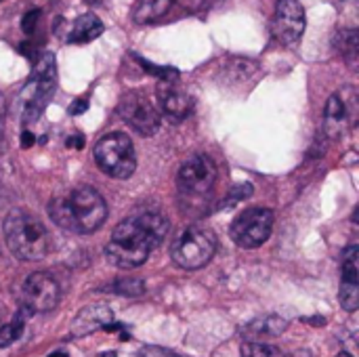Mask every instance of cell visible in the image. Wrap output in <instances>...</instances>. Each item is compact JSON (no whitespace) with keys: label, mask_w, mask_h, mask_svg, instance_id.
<instances>
[{"label":"cell","mask_w":359,"mask_h":357,"mask_svg":"<svg viewBox=\"0 0 359 357\" xmlns=\"http://www.w3.org/2000/svg\"><path fill=\"white\" fill-rule=\"evenodd\" d=\"M168 229V221L158 213H143L139 217L124 219L111 231L105 255L109 263L120 269L141 267L147 261L149 252L164 242Z\"/></svg>","instance_id":"6da1fadb"},{"label":"cell","mask_w":359,"mask_h":357,"mask_svg":"<svg viewBox=\"0 0 359 357\" xmlns=\"http://www.w3.org/2000/svg\"><path fill=\"white\" fill-rule=\"evenodd\" d=\"M48 215L59 227L72 234L86 236L97 231L105 223L107 204L97 189L82 185L67 191L65 196L55 198L48 206Z\"/></svg>","instance_id":"7a4b0ae2"},{"label":"cell","mask_w":359,"mask_h":357,"mask_svg":"<svg viewBox=\"0 0 359 357\" xmlns=\"http://www.w3.org/2000/svg\"><path fill=\"white\" fill-rule=\"evenodd\" d=\"M8 250L21 261H40L48 252V234L44 225L27 210L15 208L2 223Z\"/></svg>","instance_id":"3957f363"},{"label":"cell","mask_w":359,"mask_h":357,"mask_svg":"<svg viewBox=\"0 0 359 357\" xmlns=\"http://www.w3.org/2000/svg\"><path fill=\"white\" fill-rule=\"evenodd\" d=\"M55 86H57V63H55V55L46 50L34 59L32 76L21 90L23 118L27 122H34L42 114L44 105L53 97Z\"/></svg>","instance_id":"277c9868"},{"label":"cell","mask_w":359,"mask_h":357,"mask_svg":"<svg viewBox=\"0 0 359 357\" xmlns=\"http://www.w3.org/2000/svg\"><path fill=\"white\" fill-rule=\"evenodd\" d=\"M97 166L111 179H128L137 168L135 145L124 133H109L101 137L93 149Z\"/></svg>","instance_id":"5b68a950"},{"label":"cell","mask_w":359,"mask_h":357,"mask_svg":"<svg viewBox=\"0 0 359 357\" xmlns=\"http://www.w3.org/2000/svg\"><path fill=\"white\" fill-rule=\"evenodd\" d=\"M215 250H217V240L208 229L187 227L175 240L170 248V257L175 265H179L181 269L194 271L208 265L210 259L215 257Z\"/></svg>","instance_id":"8992f818"},{"label":"cell","mask_w":359,"mask_h":357,"mask_svg":"<svg viewBox=\"0 0 359 357\" xmlns=\"http://www.w3.org/2000/svg\"><path fill=\"white\" fill-rule=\"evenodd\" d=\"M273 229V213L269 208H248L231 223V240L242 248L263 246Z\"/></svg>","instance_id":"52a82bcc"},{"label":"cell","mask_w":359,"mask_h":357,"mask_svg":"<svg viewBox=\"0 0 359 357\" xmlns=\"http://www.w3.org/2000/svg\"><path fill=\"white\" fill-rule=\"evenodd\" d=\"M59 284L46 271H36L27 276L21 286V307L25 309V314H46L59 305Z\"/></svg>","instance_id":"ba28073f"},{"label":"cell","mask_w":359,"mask_h":357,"mask_svg":"<svg viewBox=\"0 0 359 357\" xmlns=\"http://www.w3.org/2000/svg\"><path fill=\"white\" fill-rule=\"evenodd\" d=\"M122 120L143 137H151L160 128V112L143 93H126L118 105Z\"/></svg>","instance_id":"9c48e42d"},{"label":"cell","mask_w":359,"mask_h":357,"mask_svg":"<svg viewBox=\"0 0 359 357\" xmlns=\"http://www.w3.org/2000/svg\"><path fill=\"white\" fill-rule=\"evenodd\" d=\"M355 118H358V95L355 88L347 86L328 99L324 109V130L328 137L337 139L355 124Z\"/></svg>","instance_id":"30bf717a"},{"label":"cell","mask_w":359,"mask_h":357,"mask_svg":"<svg viewBox=\"0 0 359 357\" xmlns=\"http://www.w3.org/2000/svg\"><path fill=\"white\" fill-rule=\"evenodd\" d=\"M215 181H217V166L212 158H208L206 154H196L189 160H185L177 175V183L181 191L189 196L208 194Z\"/></svg>","instance_id":"8fae6325"},{"label":"cell","mask_w":359,"mask_h":357,"mask_svg":"<svg viewBox=\"0 0 359 357\" xmlns=\"http://www.w3.org/2000/svg\"><path fill=\"white\" fill-rule=\"evenodd\" d=\"M271 32L276 40L286 46H292L305 34V8L299 0H278Z\"/></svg>","instance_id":"7c38bea8"},{"label":"cell","mask_w":359,"mask_h":357,"mask_svg":"<svg viewBox=\"0 0 359 357\" xmlns=\"http://www.w3.org/2000/svg\"><path fill=\"white\" fill-rule=\"evenodd\" d=\"M114 322V314L107 305L95 303L86 305L72 322V335L76 339H84L88 335H95L99 330H105Z\"/></svg>","instance_id":"4fadbf2b"},{"label":"cell","mask_w":359,"mask_h":357,"mask_svg":"<svg viewBox=\"0 0 359 357\" xmlns=\"http://www.w3.org/2000/svg\"><path fill=\"white\" fill-rule=\"evenodd\" d=\"M158 105L166 118H170L172 122H181L191 114L194 99L185 90L172 86L170 82H164L162 86H158Z\"/></svg>","instance_id":"5bb4252c"},{"label":"cell","mask_w":359,"mask_h":357,"mask_svg":"<svg viewBox=\"0 0 359 357\" xmlns=\"http://www.w3.org/2000/svg\"><path fill=\"white\" fill-rule=\"evenodd\" d=\"M288 328V322L280 316H261L242 326V337L246 343H263L265 339H278Z\"/></svg>","instance_id":"9a60e30c"},{"label":"cell","mask_w":359,"mask_h":357,"mask_svg":"<svg viewBox=\"0 0 359 357\" xmlns=\"http://www.w3.org/2000/svg\"><path fill=\"white\" fill-rule=\"evenodd\" d=\"M103 29H105V25L95 13H84L69 25L67 42L69 44H86V42L99 38L103 34Z\"/></svg>","instance_id":"2e32d148"},{"label":"cell","mask_w":359,"mask_h":357,"mask_svg":"<svg viewBox=\"0 0 359 357\" xmlns=\"http://www.w3.org/2000/svg\"><path fill=\"white\" fill-rule=\"evenodd\" d=\"M172 6H175L172 0H139L135 11H133V19L141 25L156 23L164 15H168V11Z\"/></svg>","instance_id":"e0dca14e"},{"label":"cell","mask_w":359,"mask_h":357,"mask_svg":"<svg viewBox=\"0 0 359 357\" xmlns=\"http://www.w3.org/2000/svg\"><path fill=\"white\" fill-rule=\"evenodd\" d=\"M334 46L341 53V57L349 63L355 65L358 61V50H359V40L358 32L353 27H341L334 36Z\"/></svg>","instance_id":"ac0fdd59"},{"label":"cell","mask_w":359,"mask_h":357,"mask_svg":"<svg viewBox=\"0 0 359 357\" xmlns=\"http://www.w3.org/2000/svg\"><path fill=\"white\" fill-rule=\"evenodd\" d=\"M23 328H25V318H23V311H19V314L13 318V322H8L6 326L0 328V347H8V345H13L17 339H21Z\"/></svg>","instance_id":"d6986e66"},{"label":"cell","mask_w":359,"mask_h":357,"mask_svg":"<svg viewBox=\"0 0 359 357\" xmlns=\"http://www.w3.org/2000/svg\"><path fill=\"white\" fill-rule=\"evenodd\" d=\"M105 290L114 292V295H124V297H139L145 292V284L141 280H135V278H124V280L109 284Z\"/></svg>","instance_id":"ffe728a7"},{"label":"cell","mask_w":359,"mask_h":357,"mask_svg":"<svg viewBox=\"0 0 359 357\" xmlns=\"http://www.w3.org/2000/svg\"><path fill=\"white\" fill-rule=\"evenodd\" d=\"M242 357H284L282 351L267 343H244Z\"/></svg>","instance_id":"44dd1931"},{"label":"cell","mask_w":359,"mask_h":357,"mask_svg":"<svg viewBox=\"0 0 359 357\" xmlns=\"http://www.w3.org/2000/svg\"><path fill=\"white\" fill-rule=\"evenodd\" d=\"M137 61H139V65H143L147 72H151L154 76H158V78L164 80V82H172V80H177V76H179V69H175V67H158V65H151L149 61H145V59H141V57H137Z\"/></svg>","instance_id":"7402d4cb"},{"label":"cell","mask_w":359,"mask_h":357,"mask_svg":"<svg viewBox=\"0 0 359 357\" xmlns=\"http://www.w3.org/2000/svg\"><path fill=\"white\" fill-rule=\"evenodd\" d=\"M215 2L219 0H172V4L185 8V11H191V13H198V11H206L208 6H212Z\"/></svg>","instance_id":"603a6c76"},{"label":"cell","mask_w":359,"mask_h":357,"mask_svg":"<svg viewBox=\"0 0 359 357\" xmlns=\"http://www.w3.org/2000/svg\"><path fill=\"white\" fill-rule=\"evenodd\" d=\"M38 21H40V8H32L23 15L21 19V29L25 34H34V29L38 27Z\"/></svg>","instance_id":"cb8c5ba5"},{"label":"cell","mask_w":359,"mask_h":357,"mask_svg":"<svg viewBox=\"0 0 359 357\" xmlns=\"http://www.w3.org/2000/svg\"><path fill=\"white\" fill-rule=\"evenodd\" d=\"M139 357H183L170 349H164V347H156V345H147L139 351Z\"/></svg>","instance_id":"d4e9b609"},{"label":"cell","mask_w":359,"mask_h":357,"mask_svg":"<svg viewBox=\"0 0 359 357\" xmlns=\"http://www.w3.org/2000/svg\"><path fill=\"white\" fill-rule=\"evenodd\" d=\"M250 194H252V187H250V185H238V187L233 189L231 198L225 200L223 204H225V206H231V202H236V200H240V198H246V196H250Z\"/></svg>","instance_id":"484cf974"},{"label":"cell","mask_w":359,"mask_h":357,"mask_svg":"<svg viewBox=\"0 0 359 357\" xmlns=\"http://www.w3.org/2000/svg\"><path fill=\"white\" fill-rule=\"evenodd\" d=\"M86 107H88V101H86V99H76V101L69 105V114H72V116H78V114L86 112Z\"/></svg>","instance_id":"4316f807"},{"label":"cell","mask_w":359,"mask_h":357,"mask_svg":"<svg viewBox=\"0 0 359 357\" xmlns=\"http://www.w3.org/2000/svg\"><path fill=\"white\" fill-rule=\"evenodd\" d=\"M4 118H6V101L0 95V141H2V135H4Z\"/></svg>","instance_id":"83f0119b"},{"label":"cell","mask_w":359,"mask_h":357,"mask_svg":"<svg viewBox=\"0 0 359 357\" xmlns=\"http://www.w3.org/2000/svg\"><path fill=\"white\" fill-rule=\"evenodd\" d=\"M32 143H34V135H32V133H23V135H21V145H23V147H29Z\"/></svg>","instance_id":"f1b7e54d"},{"label":"cell","mask_w":359,"mask_h":357,"mask_svg":"<svg viewBox=\"0 0 359 357\" xmlns=\"http://www.w3.org/2000/svg\"><path fill=\"white\" fill-rule=\"evenodd\" d=\"M288 357H313V353L309 349H297V351H292Z\"/></svg>","instance_id":"f546056e"},{"label":"cell","mask_w":359,"mask_h":357,"mask_svg":"<svg viewBox=\"0 0 359 357\" xmlns=\"http://www.w3.org/2000/svg\"><path fill=\"white\" fill-rule=\"evenodd\" d=\"M67 145H69V147H78V149H80V147H82V137H80V135H76L74 139H69V141H67Z\"/></svg>","instance_id":"4dcf8cb0"},{"label":"cell","mask_w":359,"mask_h":357,"mask_svg":"<svg viewBox=\"0 0 359 357\" xmlns=\"http://www.w3.org/2000/svg\"><path fill=\"white\" fill-rule=\"evenodd\" d=\"M48 357H67V353H63V351H55V353H50Z\"/></svg>","instance_id":"1f68e13d"},{"label":"cell","mask_w":359,"mask_h":357,"mask_svg":"<svg viewBox=\"0 0 359 357\" xmlns=\"http://www.w3.org/2000/svg\"><path fill=\"white\" fill-rule=\"evenodd\" d=\"M339 357H351L347 351H343V353H339Z\"/></svg>","instance_id":"d6a6232c"},{"label":"cell","mask_w":359,"mask_h":357,"mask_svg":"<svg viewBox=\"0 0 359 357\" xmlns=\"http://www.w3.org/2000/svg\"><path fill=\"white\" fill-rule=\"evenodd\" d=\"M84 2H88V4H95V2H99V0H84Z\"/></svg>","instance_id":"836d02e7"},{"label":"cell","mask_w":359,"mask_h":357,"mask_svg":"<svg viewBox=\"0 0 359 357\" xmlns=\"http://www.w3.org/2000/svg\"><path fill=\"white\" fill-rule=\"evenodd\" d=\"M116 353H103V357H114Z\"/></svg>","instance_id":"e575fe53"},{"label":"cell","mask_w":359,"mask_h":357,"mask_svg":"<svg viewBox=\"0 0 359 357\" xmlns=\"http://www.w3.org/2000/svg\"><path fill=\"white\" fill-rule=\"evenodd\" d=\"M0 2H2V0H0Z\"/></svg>","instance_id":"d590c367"},{"label":"cell","mask_w":359,"mask_h":357,"mask_svg":"<svg viewBox=\"0 0 359 357\" xmlns=\"http://www.w3.org/2000/svg\"><path fill=\"white\" fill-rule=\"evenodd\" d=\"M343 2H345V0H343Z\"/></svg>","instance_id":"8d00e7d4"}]
</instances>
